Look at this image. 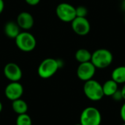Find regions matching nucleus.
Wrapping results in <instances>:
<instances>
[{"label":"nucleus","instance_id":"f3484780","mask_svg":"<svg viewBox=\"0 0 125 125\" xmlns=\"http://www.w3.org/2000/svg\"><path fill=\"white\" fill-rule=\"evenodd\" d=\"M15 124L16 125H32V121L28 114H23L18 115Z\"/></svg>","mask_w":125,"mask_h":125},{"label":"nucleus","instance_id":"1a4fd4ad","mask_svg":"<svg viewBox=\"0 0 125 125\" xmlns=\"http://www.w3.org/2000/svg\"><path fill=\"white\" fill-rule=\"evenodd\" d=\"M4 75L10 82L19 81L23 75L21 67L15 63L10 62L4 67Z\"/></svg>","mask_w":125,"mask_h":125},{"label":"nucleus","instance_id":"ddd939ff","mask_svg":"<svg viewBox=\"0 0 125 125\" xmlns=\"http://www.w3.org/2000/svg\"><path fill=\"white\" fill-rule=\"evenodd\" d=\"M102 86L104 95L107 97H111L116 92L119 90V84L111 78L106 81L103 84H102Z\"/></svg>","mask_w":125,"mask_h":125},{"label":"nucleus","instance_id":"5701e85b","mask_svg":"<svg viewBox=\"0 0 125 125\" xmlns=\"http://www.w3.org/2000/svg\"><path fill=\"white\" fill-rule=\"evenodd\" d=\"M121 92H122V98L125 101V83L123 84V86L122 87V89H120Z\"/></svg>","mask_w":125,"mask_h":125},{"label":"nucleus","instance_id":"f8f14e48","mask_svg":"<svg viewBox=\"0 0 125 125\" xmlns=\"http://www.w3.org/2000/svg\"><path fill=\"white\" fill-rule=\"evenodd\" d=\"M4 33L7 37L12 39H15V37L19 34L20 27L17 24V23L14 21H9L4 26Z\"/></svg>","mask_w":125,"mask_h":125},{"label":"nucleus","instance_id":"c85d7f7f","mask_svg":"<svg viewBox=\"0 0 125 125\" xmlns=\"http://www.w3.org/2000/svg\"></svg>","mask_w":125,"mask_h":125},{"label":"nucleus","instance_id":"dca6fc26","mask_svg":"<svg viewBox=\"0 0 125 125\" xmlns=\"http://www.w3.org/2000/svg\"><path fill=\"white\" fill-rule=\"evenodd\" d=\"M75 58L77 62L81 63H84L87 62H90L92 59V53L85 48L78 49L75 54Z\"/></svg>","mask_w":125,"mask_h":125},{"label":"nucleus","instance_id":"0eeeda50","mask_svg":"<svg viewBox=\"0 0 125 125\" xmlns=\"http://www.w3.org/2000/svg\"><path fill=\"white\" fill-rule=\"evenodd\" d=\"M96 70L97 68L90 61L79 64L77 68L76 74L78 78L81 81L86 82L87 81L93 79L96 73Z\"/></svg>","mask_w":125,"mask_h":125},{"label":"nucleus","instance_id":"cd10ccee","mask_svg":"<svg viewBox=\"0 0 125 125\" xmlns=\"http://www.w3.org/2000/svg\"><path fill=\"white\" fill-rule=\"evenodd\" d=\"M119 1H123V0H119Z\"/></svg>","mask_w":125,"mask_h":125},{"label":"nucleus","instance_id":"aec40b11","mask_svg":"<svg viewBox=\"0 0 125 125\" xmlns=\"http://www.w3.org/2000/svg\"><path fill=\"white\" fill-rule=\"evenodd\" d=\"M120 117L123 122L125 123V103L122 105L120 109Z\"/></svg>","mask_w":125,"mask_h":125},{"label":"nucleus","instance_id":"4468645a","mask_svg":"<svg viewBox=\"0 0 125 125\" xmlns=\"http://www.w3.org/2000/svg\"><path fill=\"white\" fill-rule=\"evenodd\" d=\"M111 79L118 84L125 83V65L119 66L114 69L111 73Z\"/></svg>","mask_w":125,"mask_h":125},{"label":"nucleus","instance_id":"20e7f679","mask_svg":"<svg viewBox=\"0 0 125 125\" xmlns=\"http://www.w3.org/2000/svg\"><path fill=\"white\" fill-rule=\"evenodd\" d=\"M101 122L102 114L95 107H87L81 114L80 124L81 125H100Z\"/></svg>","mask_w":125,"mask_h":125},{"label":"nucleus","instance_id":"7ed1b4c3","mask_svg":"<svg viewBox=\"0 0 125 125\" xmlns=\"http://www.w3.org/2000/svg\"><path fill=\"white\" fill-rule=\"evenodd\" d=\"M83 93L89 100L94 102L101 100L105 96L102 84L94 79H91L84 83Z\"/></svg>","mask_w":125,"mask_h":125},{"label":"nucleus","instance_id":"6e6552de","mask_svg":"<svg viewBox=\"0 0 125 125\" xmlns=\"http://www.w3.org/2000/svg\"><path fill=\"white\" fill-rule=\"evenodd\" d=\"M71 26L73 31L79 36L87 35L91 30V25L86 18L76 17L72 22Z\"/></svg>","mask_w":125,"mask_h":125},{"label":"nucleus","instance_id":"6ab92c4d","mask_svg":"<svg viewBox=\"0 0 125 125\" xmlns=\"http://www.w3.org/2000/svg\"><path fill=\"white\" fill-rule=\"evenodd\" d=\"M111 97L113 98V100H114L116 102H119V101H121L123 100L122 98V92H121V90H118L117 92H116Z\"/></svg>","mask_w":125,"mask_h":125},{"label":"nucleus","instance_id":"393cba45","mask_svg":"<svg viewBox=\"0 0 125 125\" xmlns=\"http://www.w3.org/2000/svg\"><path fill=\"white\" fill-rule=\"evenodd\" d=\"M2 109H3V105H2V103H1V102L0 101V113L1 112Z\"/></svg>","mask_w":125,"mask_h":125},{"label":"nucleus","instance_id":"9b49d317","mask_svg":"<svg viewBox=\"0 0 125 125\" xmlns=\"http://www.w3.org/2000/svg\"><path fill=\"white\" fill-rule=\"evenodd\" d=\"M17 24L20 29L29 30L34 26V20L33 16L28 12H21L17 17Z\"/></svg>","mask_w":125,"mask_h":125},{"label":"nucleus","instance_id":"9d476101","mask_svg":"<svg viewBox=\"0 0 125 125\" xmlns=\"http://www.w3.org/2000/svg\"><path fill=\"white\" fill-rule=\"evenodd\" d=\"M23 94V87L19 83L17 82H10L7 85L4 89V94L6 97L11 100L14 101L15 100L20 99Z\"/></svg>","mask_w":125,"mask_h":125},{"label":"nucleus","instance_id":"a211bd4d","mask_svg":"<svg viewBox=\"0 0 125 125\" xmlns=\"http://www.w3.org/2000/svg\"><path fill=\"white\" fill-rule=\"evenodd\" d=\"M75 12H76V17H83L86 18L88 14L87 8L84 6H78L75 7Z\"/></svg>","mask_w":125,"mask_h":125},{"label":"nucleus","instance_id":"39448f33","mask_svg":"<svg viewBox=\"0 0 125 125\" xmlns=\"http://www.w3.org/2000/svg\"><path fill=\"white\" fill-rule=\"evenodd\" d=\"M15 41L16 46L23 52L32 51L36 48L37 45L34 36L28 31L20 32L15 37Z\"/></svg>","mask_w":125,"mask_h":125},{"label":"nucleus","instance_id":"f257e3e1","mask_svg":"<svg viewBox=\"0 0 125 125\" xmlns=\"http://www.w3.org/2000/svg\"><path fill=\"white\" fill-rule=\"evenodd\" d=\"M114 56L112 53L105 48H99L92 53L91 62L97 69H105L108 67L113 62Z\"/></svg>","mask_w":125,"mask_h":125},{"label":"nucleus","instance_id":"b1692460","mask_svg":"<svg viewBox=\"0 0 125 125\" xmlns=\"http://www.w3.org/2000/svg\"><path fill=\"white\" fill-rule=\"evenodd\" d=\"M122 10H124L125 12V0H123L122 1V6H121Z\"/></svg>","mask_w":125,"mask_h":125},{"label":"nucleus","instance_id":"423d86ee","mask_svg":"<svg viewBox=\"0 0 125 125\" xmlns=\"http://www.w3.org/2000/svg\"><path fill=\"white\" fill-rule=\"evenodd\" d=\"M56 14L62 21L71 23L76 18L75 7L69 3H60L56 8Z\"/></svg>","mask_w":125,"mask_h":125},{"label":"nucleus","instance_id":"bb28decb","mask_svg":"<svg viewBox=\"0 0 125 125\" xmlns=\"http://www.w3.org/2000/svg\"><path fill=\"white\" fill-rule=\"evenodd\" d=\"M122 125H125V123H123V124H122Z\"/></svg>","mask_w":125,"mask_h":125},{"label":"nucleus","instance_id":"412c9836","mask_svg":"<svg viewBox=\"0 0 125 125\" xmlns=\"http://www.w3.org/2000/svg\"><path fill=\"white\" fill-rule=\"evenodd\" d=\"M25 1L31 6H35L38 4L40 1V0H25Z\"/></svg>","mask_w":125,"mask_h":125},{"label":"nucleus","instance_id":"2eb2a0df","mask_svg":"<svg viewBox=\"0 0 125 125\" xmlns=\"http://www.w3.org/2000/svg\"><path fill=\"white\" fill-rule=\"evenodd\" d=\"M12 108L15 114L18 115L23 114H26L28 111V105L23 100L20 98L12 101Z\"/></svg>","mask_w":125,"mask_h":125},{"label":"nucleus","instance_id":"a878e982","mask_svg":"<svg viewBox=\"0 0 125 125\" xmlns=\"http://www.w3.org/2000/svg\"><path fill=\"white\" fill-rule=\"evenodd\" d=\"M81 125V124L79 123V124H76V125Z\"/></svg>","mask_w":125,"mask_h":125},{"label":"nucleus","instance_id":"4be33fe9","mask_svg":"<svg viewBox=\"0 0 125 125\" xmlns=\"http://www.w3.org/2000/svg\"><path fill=\"white\" fill-rule=\"evenodd\" d=\"M4 8V2L3 0H0V15L2 13Z\"/></svg>","mask_w":125,"mask_h":125},{"label":"nucleus","instance_id":"f03ea898","mask_svg":"<svg viewBox=\"0 0 125 125\" xmlns=\"http://www.w3.org/2000/svg\"><path fill=\"white\" fill-rule=\"evenodd\" d=\"M61 67L62 64L60 60L53 58H47L40 64L37 69V73L40 78L48 79L53 76Z\"/></svg>","mask_w":125,"mask_h":125}]
</instances>
